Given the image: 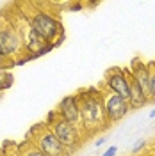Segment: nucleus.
Here are the masks:
<instances>
[{"mask_svg":"<svg viewBox=\"0 0 155 156\" xmlns=\"http://www.w3.org/2000/svg\"><path fill=\"white\" fill-rule=\"evenodd\" d=\"M78 98V107H80V126L87 131H96L100 128H105L107 122L105 108H104V98L93 89L82 92Z\"/></svg>","mask_w":155,"mask_h":156,"instance_id":"1","label":"nucleus"},{"mask_svg":"<svg viewBox=\"0 0 155 156\" xmlns=\"http://www.w3.org/2000/svg\"><path fill=\"white\" fill-rule=\"evenodd\" d=\"M27 23L30 25V29L34 30L43 41H47V43H54L61 36H64L61 21L55 16H52L50 12H47V11H36L27 20Z\"/></svg>","mask_w":155,"mask_h":156,"instance_id":"2","label":"nucleus"},{"mask_svg":"<svg viewBox=\"0 0 155 156\" xmlns=\"http://www.w3.org/2000/svg\"><path fill=\"white\" fill-rule=\"evenodd\" d=\"M30 133H38V135L34 136V140H30V142L38 147L43 154H47V156H70V153H71L70 149H66L55 138V135L50 131V128L47 124H38Z\"/></svg>","mask_w":155,"mask_h":156,"instance_id":"3","label":"nucleus"},{"mask_svg":"<svg viewBox=\"0 0 155 156\" xmlns=\"http://www.w3.org/2000/svg\"><path fill=\"white\" fill-rule=\"evenodd\" d=\"M48 128H50V131L55 135V138H57L66 149H70V151H73V149L82 142L80 128L75 126V124H70V122L62 121V119H59V117L50 124Z\"/></svg>","mask_w":155,"mask_h":156,"instance_id":"4","label":"nucleus"},{"mask_svg":"<svg viewBox=\"0 0 155 156\" xmlns=\"http://www.w3.org/2000/svg\"><path fill=\"white\" fill-rule=\"evenodd\" d=\"M23 41L20 36L18 29L14 27H0V55L9 60V57H16V55H23Z\"/></svg>","mask_w":155,"mask_h":156,"instance_id":"5","label":"nucleus"},{"mask_svg":"<svg viewBox=\"0 0 155 156\" xmlns=\"http://www.w3.org/2000/svg\"><path fill=\"white\" fill-rule=\"evenodd\" d=\"M104 108H105V117H107L109 124L121 121L128 114V103H127V99L119 98L118 94H112V92L104 98Z\"/></svg>","mask_w":155,"mask_h":156,"instance_id":"6","label":"nucleus"},{"mask_svg":"<svg viewBox=\"0 0 155 156\" xmlns=\"http://www.w3.org/2000/svg\"><path fill=\"white\" fill-rule=\"evenodd\" d=\"M57 117L70 122V124H75V126L80 128V107H78L77 94L75 96H66L59 101Z\"/></svg>","mask_w":155,"mask_h":156,"instance_id":"7","label":"nucleus"},{"mask_svg":"<svg viewBox=\"0 0 155 156\" xmlns=\"http://www.w3.org/2000/svg\"><path fill=\"white\" fill-rule=\"evenodd\" d=\"M107 87L112 94H118L123 99H128V92H130V87H128V75H127L125 69L119 68H112L109 73H107Z\"/></svg>","mask_w":155,"mask_h":156,"instance_id":"8","label":"nucleus"},{"mask_svg":"<svg viewBox=\"0 0 155 156\" xmlns=\"http://www.w3.org/2000/svg\"><path fill=\"white\" fill-rule=\"evenodd\" d=\"M128 75L136 80V83L141 87V90L145 92L146 99L150 101L152 96H150V69H148V66L139 64V60H136L134 66H132V69L128 71Z\"/></svg>","mask_w":155,"mask_h":156,"instance_id":"9","label":"nucleus"},{"mask_svg":"<svg viewBox=\"0 0 155 156\" xmlns=\"http://www.w3.org/2000/svg\"><path fill=\"white\" fill-rule=\"evenodd\" d=\"M127 75H128V69H125ZM128 87H130V92H128V99H127V103H128V108H143L148 103V99H146L145 92L141 90V87L136 83V80L128 75Z\"/></svg>","mask_w":155,"mask_h":156,"instance_id":"10","label":"nucleus"},{"mask_svg":"<svg viewBox=\"0 0 155 156\" xmlns=\"http://www.w3.org/2000/svg\"><path fill=\"white\" fill-rule=\"evenodd\" d=\"M11 68H13L11 64H0V92L2 94H4V90L13 87V83H14V76L9 71Z\"/></svg>","mask_w":155,"mask_h":156,"instance_id":"11","label":"nucleus"},{"mask_svg":"<svg viewBox=\"0 0 155 156\" xmlns=\"http://www.w3.org/2000/svg\"><path fill=\"white\" fill-rule=\"evenodd\" d=\"M20 156H47V154H43L38 147L29 140V142H25L23 146L20 147Z\"/></svg>","mask_w":155,"mask_h":156,"instance_id":"12","label":"nucleus"},{"mask_svg":"<svg viewBox=\"0 0 155 156\" xmlns=\"http://www.w3.org/2000/svg\"><path fill=\"white\" fill-rule=\"evenodd\" d=\"M150 96L152 99L155 98V69L150 71Z\"/></svg>","mask_w":155,"mask_h":156,"instance_id":"13","label":"nucleus"},{"mask_svg":"<svg viewBox=\"0 0 155 156\" xmlns=\"http://www.w3.org/2000/svg\"><path fill=\"white\" fill-rule=\"evenodd\" d=\"M145 140H139V142H137L136 146L132 147V153H134V154H136V153H139V151H141V149H143V147H145Z\"/></svg>","mask_w":155,"mask_h":156,"instance_id":"14","label":"nucleus"},{"mask_svg":"<svg viewBox=\"0 0 155 156\" xmlns=\"http://www.w3.org/2000/svg\"><path fill=\"white\" fill-rule=\"evenodd\" d=\"M116 153H118L116 146H111V147H109V149H107V151H105V153H104V154H102V156H114V154H116Z\"/></svg>","mask_w":155,"mask_h":156,"instance_id":"15","label":"nucleus"},{"mask_svg":"<svg viewBox=\"0 0 155 156\" xmlns=\"http://www.w3.org/2000/svg\"><path fill=\"white\" fill-rule=\"evenodd\" d=\"M82 7H84L82 4H70V9L71 11H82Z\"/></svg>","mask_w":155,"mask_h":156,"instance_id":"16","label":"nucleus"},{"mask_svg":"<svg viewBox=\"0 0 155 156\" xmlns=\"http://www.w3.org/2000/svg\"><path fill=\"white\" fill-rule=\"evenodd\" d=\"M104 144H105V138H104V136H102V138H98L96 142H95V146H96V147H100V146H104Z\"/></svg>","mask_w":155,"mask_h":156,"instance_id":"17","label":"nucleus"},{"mask_svg":"<svg viewBox=\"0 0 155 156\" xmlns=\"http://www.w3.org/2000/svg\"><path fill=\"white\" fill-rule=\"evenodd\" d=\"M153 117H155V108L152 110V112H150V119H153Z\"/></svg>","mask_w":155,"mask_h":156,"instance_id":"18","label":"nucleus"}]
</instances>
